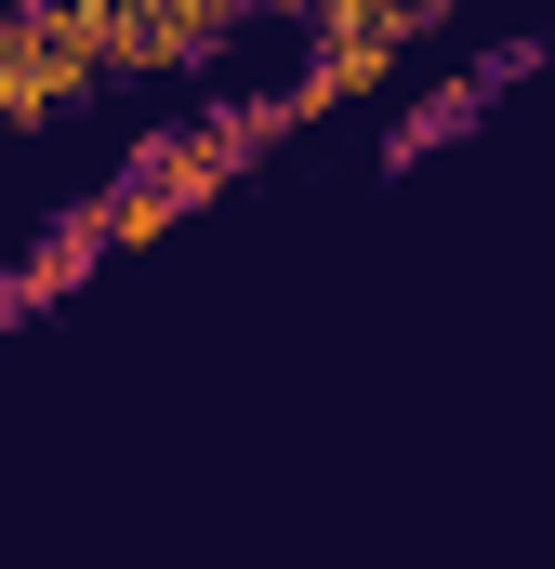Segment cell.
<instances>
[{
	"instance_id": "6da1fadb",
	"label": "cell",
	"mask_w": 555,
	"mask_h": 569,
	"mask_svg": "<svg viewBox=\"0 0 555 569\" xmlns=\"http://www.w3.org/2000/svg\"><path fill=\"white\" fill-rule=\"evenodd\" d=\"M93 80H107V53L80 40V13H67V0H40V13H0V133H40V120H67Z\"/></svg>"
},
{
	"instance_id": "3957f363",
	"label": "cell",
	"mask_w": 555,
	"mask_h": 569,
	"mask_svg": "<svg viewBox=\"0 0 555 569\" xmlns=\"http://www.w3.org/2000/svg\"><path fill=\"white\" fill-rule=\"evenodd\" d=\"M93 266H107V212L80 199V212H67V226H53V239L13 266V291H27V305H53V291H80V279H93Z\"/></svg>"
},
{
	"instance_id": "277c9868",
	"label": "cell",
	"mask_w": 555,
	"mask_h": 569,
	"mask_svg": "<svg viewBox=\"0 0 555 569\" xmlns=\"http://www.w3.org/2000/svg\"><path fill=\"white\" fill-rule=\"evenodd\" d=\"M490 80H503V67H463V80H436L411 120H397V146H384V159H423V146H450L463 120H476V107H490Z\"/></svg>"
},
{
	"instance_id": "7a4b0ae2",
	"label": "cell",
	"mask_w": 555,
	"mask_h": 569,
	"mask_svg": "<svg viewBox=\"0 0 555 569\" xmlns=\"http://www.w3.org/2000/svg\"><path fill=\"white\" fill-rule=\"evenodd\" d=\"M397 53H411V27H357V40H317V53L278 80L291 133H304V120H331V107H357V93H384V80H397Z\"/></svg>"
},
{
	"instance_id": "8992f818",
	"label": "cell",
	"mask_w": 555,
	"mask_h": 569,
	"mask_svg": "<svg viewBox=\"0 0 555 569\" xmlns=\"http://www.w3.org/2000/svg\"><path fill=\"white\" fill-rule=\"evenodd\" d=\"M13 318H27V291H13V279H0V331H13Z\"/></svg>"
},
{
	"instance_id": "5b68a950",
	"label": "cell",
	"mask_w": 555,
	"mask_h": 569,
	"mask_svg": "<svg viewBox=\"0 0 555 569\" xmlns=\"http://www.w3.org/2000/svg\"><path fill=\"white\" fill-rule=\"evenodd\" d=\"M450 13H476V0H397V27H411V40H423V27H450Z\"/></svg>"
}]
</instances>
